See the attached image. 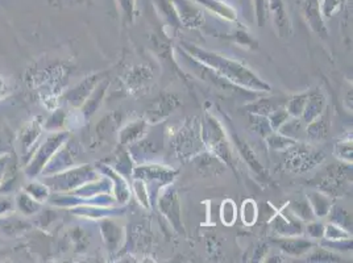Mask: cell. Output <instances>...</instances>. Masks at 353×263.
Masks as SVG:
<instances>
[{"mask_svg":"<svg viewBox=\"0 0 353 263\" xmlns=\"http://www.w3.org/2000/svg\"><path fill=\"white\" fill-rule=\"evenodd\" d=\"M195 1H198V3L203 4V6L207 7V8L212 10L214 12H216V14H219V15L224 16V17L232 19L234 15H235V12H234V10H232V8H230L227 4L221 3V1H218V0H195Z\"/></svg>","mask_w":353,"mask_h":263,"instance_id":"obj_1","label":"cell"},{"mask_svg":"<svg viewBox=\"0 0 353 263\" xmlns=\"http://www.w3.org/2000/svg\"><path fill=\"white\" fill-rule=\"evenodd\" d=\"M254 4H256V12L259 15L260 23H263L266 17V12H268L269 0H254Z\"/></svg>","mask_w":353,"mask_h":263,"instance_id":"obj_2","label":"cell"},{"mask_svg":"<svg viewBox=\"0 0 353 263\" xmlns=\"http://www.w3.org/2000/svg\"><path fill=\"white\" fill-rule=\"evenodd\" d=\"M344 0H324V12L325 15H331L338 11Z\"/></svg>","mask_w":353,"mask_h":263,"instance_id":"obj_3","label":"cell"},{"mask_svg":"<svg viewBox=\"0 0 353 263\" xmlns=\"http://www.w3.org/2000/svg\"><path fill=\"white\" fill-rule=\"evenodd\" d=\"M119 3L127 17H131L133 14V8H134V0H119Z\"/></svg>","mask_w":353,"mask_h":263,"instance_id":"obj_4","label":"cell"}]
</instances>
